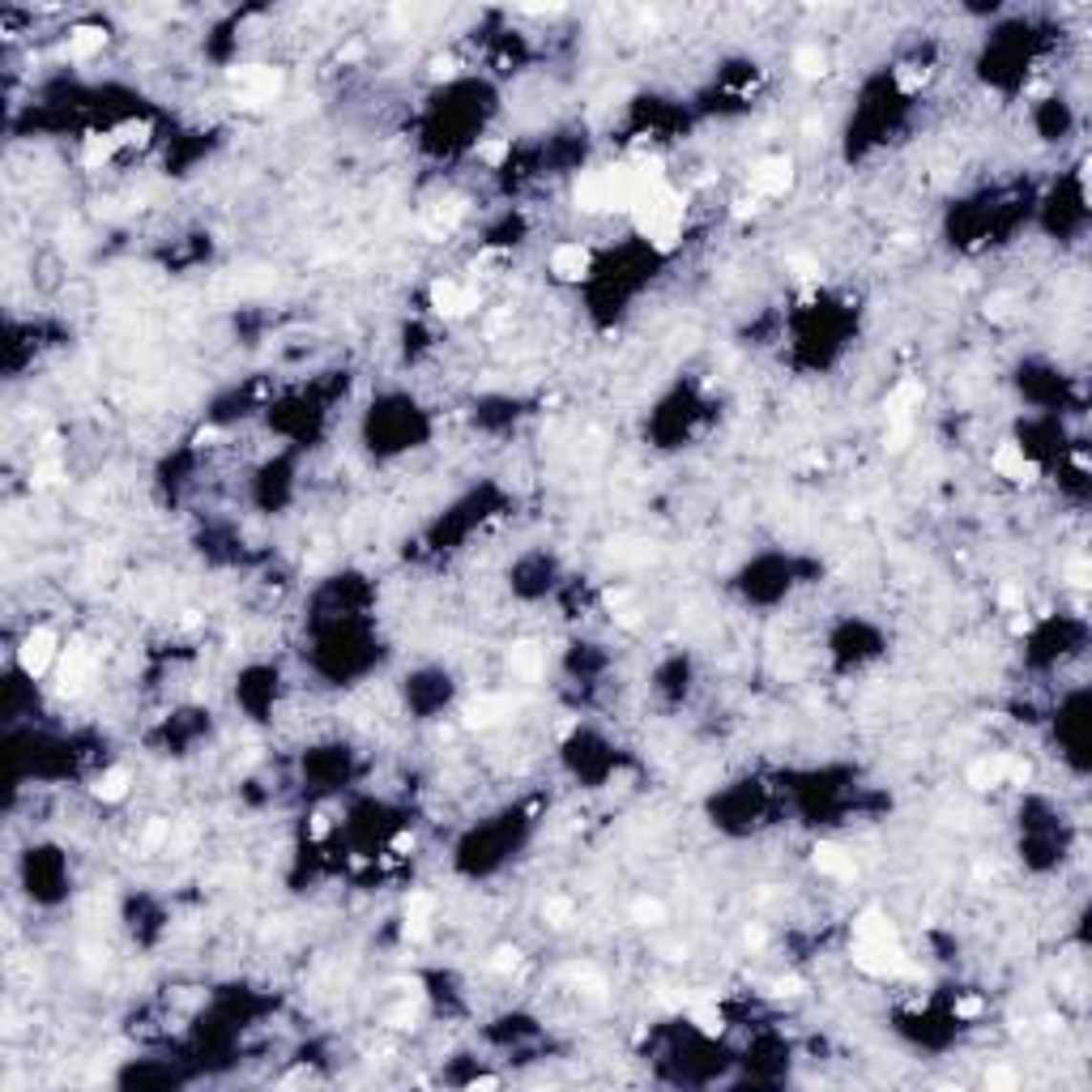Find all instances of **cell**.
Here are the masks:
<instances>
[{
  "label": "cell",
  "instance_id": "5",
  "mask_svg": "<svg viewBox=\"0 0 1092 1092\" xmlns=\"http://www.w3.org/2000/svg\"><path fill=\"white\" fill-rule=\"evenodd\" d=\"M550 273H555L559 282H581L585 273H589V265H593V252H589V244H581V240H567V244H559L555 252H550Z\"/></svg>",
  "mask_w": 1092,
  "mask_h": 1092
},
{
  "label": "cell",
  "instance_id": "15",
  "mask_svg": "<svg viewBox=\"0 0 1092 1092\" xmlns=\"http://www.w3.org/2000/svg\"><path fill=\"white\" fill-rule=\"evenodd\" d=\"M508 159H512V141H508V137H495V141L479 145V162H486V167H503Z\"/></svg>",
  "mask_w": 1092,
  "mask_h": 1092
},
{
  "label": "cell",
  "instance_id": "10",
  "mask_svg": "<svg viewBox=\"0 0 1092 1092\" xmlns=\"http://www.w3.org/2000/svg\"><path fill=\"white\" fill-rule=\"evenodd\" d=\"M128 789H133V773L128 768H103L95 782V798L98 803H124Z\"/></svg>",
  "mask_w": 1092,
  "mask_h": 1092
},
{
  "label": "cell",
  "instance_id": "9",
  "mask_svg": "<svg viewBox=\"0 0 1092 1092\" xmlns=\"http://www.w3.org/2000/svg\"><path fill=\"white\" fill-rule=\"evenodd\" d=\"M503 717H508V700H503V696H479V700L465 709V721H470V726H479V730L500 726Z\"/></svg>",
  "mask_w": 1092,
  "mask_h": 1092
},
{
  "label": "cell",
  "instance_id": "2",
  "mask_svg": "<svg viewBox=\"0 0 1092 1092\" xmlns=\"http://www.w3.org/2000/svg\"><path fill=\"white\" fill-rule=\"evenodd\" d=\"M990 470L1012 486H1033L1041 479V461L1024 453V444H1016V439H1003V444L990 453Z\"/></svg>",
  "mask_w": 1092,
  "mask_h": 1092
},
{
  "label": "cell",
  "instance_id": "16",
  "mask_svg": "<svg viewBox=\"0 0 1092 1092\" xmlns=\"http://www.w3.org/2000/svg\"><path fill=\"white\" fill-rule=\"evenodd\" d=\"M986 1084H995V1088H1012V1084H1016V1076H1012V1071H1003V1067H995V1071H986Z\"/></svg>",
  "mask_w": 1092,
  "mask_h": 1092
},
{
  "label": "cell",
  "instance_id": "11",
  "mask_svg": "<svg viewBox=\"0 0 1092 1092\" xmlns=\"http://www.w3.org/2000/svg\"><path fill=\"white\" fill-rule=\"evenodd\" d=\"M815 867H820V875L853 879V858L841 846H815Z\"/></svg>",
  "mask_w": 1092,
  "mask_h": 1092
},
{
  "label": "cell",
  "instance_id": "13",
  "mask_svg": "<svg viewBox=\"0 0 1092 1092\" xmlns=\"http://www.w3.org/2000/svg\"><path fill=\"white\" fill-rule=\"evenodd\" d=\"M687 1020H692L704 1037H721V1033H726V1016H721L713 1003H696L692 1012H687Z\"/></svg>",
  "mask_w": 1092,
  "mask_h": 1092
},
{
  "label": "cell",
  "instance_id": "1",
  "mask_svg": "<svg viewBox=\"0 0 1092 1092\" xmlns=\"http://www.w3.org/2000/svg\"><path fill=\"white\" fill-rule=\"evenodd\" d=\"M56 657H60V636L52 628H43V623L26 632L22 645H17V666H22L26 678H43L56 666Z\"/></svg>",
  "mask_w": 1092,
  "mask_h": 1092
},
{
  "label": "cell",
  "instance_id": "7",
  "mask_svg": "<svg viewBox=\"0 0 1092 1092\" xmlns=\"http://www.w3.org/2000/svg\"><path fill=\"white\" fill-rule=\"evenodd\" d=\"M922 380H901L892 393H888V423H910L913 410H922Z\"/></svg>",
  "mask_w": 1092,
  "mask_h": 1092
},
{
  "label": "cell",
  "instance_id": "8",
  "mask_svg": "<svg viewBox=\"0 0 1092 1092\" xmlns=\"http://www.w3.org/2000/svg\"><path fill=\"white\" fill-rule=\"evenodd\" d=\"M107 48V31L103 26H73L69 31V60H90Z\"/></svg>",
  "mask_w": 1092,
  "mask_h": 1092
},
{
  "label": "cell",
  "instance_id": "3",
  "mask_svg": "<svg viewBox=\"0 0 1092 1092\" xmlns=\"http://www.w3.org/2000/svg\"><path fill=\"white\" fill-rule=\"evenodd\" d=\"M479 304H482V295L474 287H465V282H457V278L431 282V311H436V316L457 320V316H465V311H474Z\"/></svg>",
  "mask_w": 1092,
  "mask_h": 1092
},
{
  "label": "cell",
  "instance_id": "6",
  "mask_svg": "<svg viewBox=\"0 0 1092 1092\" xmlns=\"http://www.w3.org/2000/svg\"><path fill=\"white\" fill-rule=\"evenodd\" d=\"M120 154V141H116V133L112 128H103V133H86L81 137V154H77V162L86 171H103L107 162Z\"/></svg>",
  "mask_w": 1092,
  "mask_h": 1092
},
{
  "label": "cell",
  "instance_id": "14",
  "mask_svg": "<svg viewBox=\"0 0 1092 1092\" xmlns=\"http://www.w3.org/2000/svg\"><path fill=\"white\" fill-rule=\"evenodd\" d=\"M508 662H512V670H517V674L529 678V674H538V670H543V653H538V645H517V649L508 653Z\"/></svg>",
  "mask_w": 1092,
  "mask_h": 1092
},
{
  "label": "cell",
  "instance_id": "12",
  "mask_svg": "<svg viewBox=\"0 0 1092 1092\" xmlns=\"http://www.w3.org/2000/svg\"><path fill=\"white\" fill-rule=\"evenodd\" d=\"M794 69H798V77H806V81L824 77V73H828V52H820L815 43H811V48H798L794 52Z\"/></svg>",
  "mask_w": 1092,
  "mask_h": 1092
},
{
  "label": "cell",
  "instance_id": "4",
  "mask_svg": "<svg viewBox=\"0 0 1092 1092\" xmlns=\"http://www.w3.org/2000/svg\"><path fill=\"white\" fill-rule=\"evenodd\" d=\"M751 192H756L760 201H773V197H785L789 188H794V162L785 159V154H773V159H760L756 167H751Z\"/></svg>",
  "mask_w": 1092,
  "mask_h": 1092
}]
</instances>
